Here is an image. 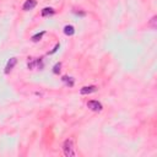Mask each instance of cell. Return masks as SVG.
I'll list each match as a JSON object with an SVG mask.
<instances>
[{
    "mask_svg": "<svg viewBox=\"0 0 157 157\" xmlns=\"http://www.w3.org/2000/svg\"><path fill=\"white\" fill-rule=\"evenodd\" d=\"M63 152L66 157H75L76 156V151L74 147V141L71 139H66L63 144Z\"/></svg>",
    "mask_w": 157,
    "mask_h": 157,
    "instance_id": "cell-1",
    "label": "cell"
},
{
    "mask_svg": "<svg viewBox=\"0 0 157 157\" xmlns=\"http://www.w3.org/2000/svg\"><path fill=\"white\" fill-rule=\"evenodd\" d=\"M43 66H44V64H43V60H42V58H39V59H29L28 60V63H27V68L29 69V70H35V69H39V70H43Z\"/></svg>",
    "mask_w": 157,
    "mask_h": 157,
    "instance_id": "cell-2",
    "label": "cell"
},
{
    "mask_svg": "<svg viewBox=\"0 0 157 157\" xmlns=\"http://www.w3.org/2000/svg\"><path fill=\"white\" fill-rule=\"evenodd\" d=\"M87 107L88 109H91L92 112H101L103 109L102 103L98 101H88L87 102Z\"/></svg>",
    "mask_w": 157,
    "mask_h": 157,
    "instance_id": "cell-3",
    "label": "cell"
},
{
    "mask_svg": "<svg viewBox=\"0 0 157 157\" xmlns=\"http://www.w3.org/2000/svg\"><path fill=\"white\" fill-rule=\"evenodd\" d=\"M37 5V0H26L22 5V9L25 11H29V10H33Z\"/></svg>",
    "mask_w": 157,
    "mask_h": 157,
    "instance_id": "cell-4",
    "label": "cell"
},
{
    "mask_svg": "<svg viewBox=\"0 0 157 157\" xmlns=\"http://www.w3.org/2000/svg\"><path fill=\"white\" fill-rule=\"evenodd\" d=\"M16 63H17L16 58H10L9 59V61L6 63V66H5V74H9V72L14 69V66L16 65Z\"/></svg>",
    "mask_w": 157,
    "mask_h": 157,
    "instance_id": "cell-5",
    "label": "cell"
},
{
    "mask_svg": "<svg viewBox=\"0 0 157 157\" xmlns=\"http://www.w3.org/2000/svg\"><path fill=\"white\" fill-rule=\"evenodd\" d=\"M97 91V87L96 86H85L80 90V93L81 95H90V93H93Z\"/></svg>",
    "mask_w": 157,
    "mask_h": 157,
    "instance_id": "cell-6",
    "label": "cell"
},
{
    "mask_svg": "<svg viewBox=\"0 0 157 157\" xmlns=\"http://www.w3.org/2000/svg\"><path fill=\"white\" fill-rule=\"evenodd\" d=\"M64 33H65V36H69V37L74 36V35H75V27L71 26V25L64 26Z\"/></svg>",
    "mask_w": 157,
    "mask_h": 157,
    "instance_id": "cell-7",
    "label": "cell"
},
{
    "mask_svg": "<svg viewBox=\"0 0 157 157\" xmlns=\"http://www.w3.org/2000/svg\"><path fill=\"white\" fill-rule=\"evenodd\" d=\"M55 14V10L53 7H44L43 10H42L41 15L43 17H47V16H50V15H54Z\"/></svg>",
    "mask_w": 157,
    "mask_h": 157,
    "instance_id": "cell-8",
    "label": "cell"
},
{
    "mask_svg": "<svg viewBox=\"0 0 157 157\" xmlns=\"http://www.w3.org/2000/svg\"><path fill=\"white\" fill-rule=\"evenodd\" d=\"M61 81L64 82L66 86H69V87H72V86H74V83H75V80L72 79V77H69V76H63Z\"/></svg>",
    "mask_w": 157,
    "mask_h": 157,
    "instance_id": "cell-9",
    "label": "cell"
},
{
    "mask_svg": "<svg viewBox=\"0 0 157 157\" xmlns=\"http://www.w3.org/2000/svg\"><path fill=\"white\" fill-rule=\"evenodd\" d=\"M44 31H42V32H38V33H36V35H33L32 36V38H31V39H32V42H39L41 39H42V37H43L44 36Z\"/></svg>",
    "mask_w": 157,
    "mask_h": 157,
    "instance_id": "cell-10",
    "label": "cell"
},
{
    "mask_svg": "<svg viewBox=\"0 0 157 157\" xmlns=\"http://www.w3.org/2000/svg\"><path fill=\"white\" fill-rule=\"evenodd\" d=\"M60 68H61V63H57V64L54 65V68H53V72H54V74H59V72H60Z\"/></svg>",
    "mask_w": 157,
    "mask_h": 157,
    "instance_id": "cell-11",
    "label": "cell"
},
{
    "mask_svg": "<svg viewBox=\"0 0 157 157\" xmlns=\"http://www.w3.org/2000/svg\"><path fill=\"white\" fill-rule=\"evenodd\" d=\"M59 47H60V44H59V43H57V44H55V47L53 48V50H50V52H49V54H53V53H55V52L59 49Z\"/></svg>",
    "mask_w": 157,
    "mask_h": 157,
    "instance_id": "cell-12",
    "label": "cell"
},
{
    "mask_svg": "<svg viewBox=\"0 0 157 157\" xmlns=\"http://www.w3.org/2000/svg\"><path fill=\"white\" fill-rule=\"evenodd\" d=\"M155 22H156V16H153V17L151 18V22H150V25H151L153 28H156V25H155Z\"/></svg>",
    "mask_w": 157,
    "mask_h": 157,
    "instance_id": "cell-13",
    "label": "cell"
}]
</instances>
